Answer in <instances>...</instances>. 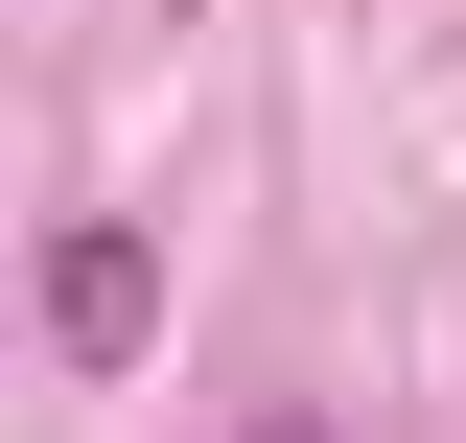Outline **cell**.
Here are the masks:
<instances>
[{"label":"cell","instance_id":"2","mask_svg":"<svg viewBox=\"0 0 466 443\" xmlns=\"http://www.w3.org/2000/svg\"><path fill=\"white\" fill-rule=\"evenodd\" d=\"M257 443H303V420H257Z\"/></svg>","mask_w":466,"mask_h":443},{"label":"cell","instance_id":"1","mask_svg":"<svg viewBox=\"0 0 466 443\" xmlns=\"http://www.w3.org/2000/svg\"><path fill=\"white\" fill-rule=\"evenodd\" d=\"M140 304H164V280H140V233H70V280H47V327H70V350H140Z\"/></svg>","mask_w":466,"mask_h":443}]
</instances>
